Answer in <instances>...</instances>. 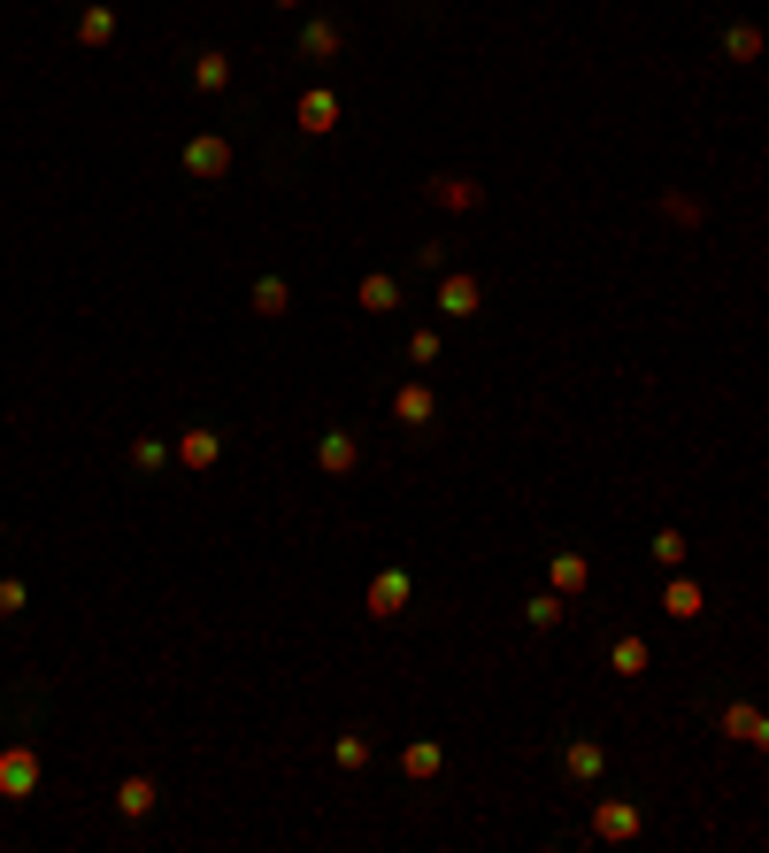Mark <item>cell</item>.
I'll list each match as a JSON object with an SVG mask.
<instances>
[{"instance_id": "6da1fadb", "label": "cell", "mask_w": 769, "mask_h": 853, "mask_svg": "<svg viewBox=\"0 0 769 853\" xmlns=\"http://www.w3.org/2000/svg\"><path fill=\"white\" fill-rule=\"evenodd\" d=\"M0 784H8V792H23V784H31V754H8V761H0Z\"/></svg>"}]
</instances>
